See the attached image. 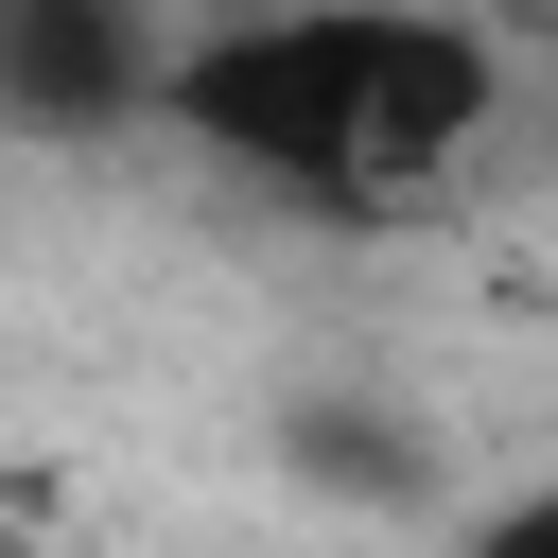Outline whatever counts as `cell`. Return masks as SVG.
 <instances>
[{
  "label": "cell",
  "mask_w": 558,
  "mask_h": 558,
  "mask_svg": "<svg viewBox=\"0 0 558 558\" xmlns=\"http://www.w3.org/2000/svg\"><path fill=\"white\" fill-rule=\"evenodd\" d=\"M157 122L279 209L384 227L453 192L471 140L506 122V35L453 0H227L209 35H174Z\"/></svg>",
  "instance_id": "1"
},
{
  "label": "cell",
  "mask_w": 558,
  "mask_h": 558,
  "mask_svg": "<svg viewBox=\"0 0 558 558\" xmlns=\"http://www.w3.org/2000/svg\"><path fill=\"white\" fill-rule=\"evenodd\" d=\"M157 0H0V122L17 140H122L157 122Z\"/></svg>",
  "instance_id": "2"
},
{
  "label": "cell",
  "mask_w": 558,
  "mask_h": 558,
  "mask_svg": "<svg viewBox=\"0 0 558 558\" xmlns=\"http://www.w3.org/2000/svg\"><path fill=\"white\" fill-rule=\"evenodd\" d=\"M279 471H296L314 506H418V488H436L384 401H279Z\"/></svg>",
  "instance_id": "3"
},
{
  "label": "cell",
  "mask_w": 558,
  "mask_h": 558,
  "mask_svg": "<svg viewBox=\"0 0 558 558\" xmlns=\"http://www.w3.org/2000/svg\"><path fill=\"white\" fill-rule=\"evenodd\" d=\"M436 558H558V488H506V506H471Z\"/></svg>",
  "instance_id": "4"
}]
</instances>
